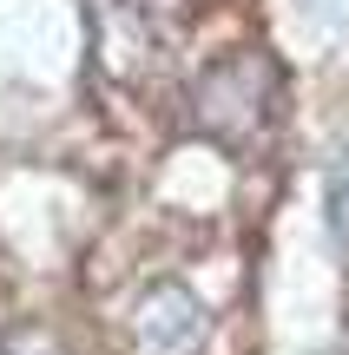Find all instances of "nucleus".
Returning a JSON list of instances; mask_svg holds the SVG:
<instances>
[{"label":"nucleus","instance_id":"obj_1","mask_svg":"<svg viewBox=\"0 0 349 355\" xmlns=\"http://www.w3.org/2000/svg\"><path fill=\"white\" fill-rule=\"evenodd\" d=\"M211 336V316L198 303V290H185L178 277L152 283L132 303V349L139 355H198Z\"/></svg>","mask_w":349,"mask_h":355},{"label":"nucleus","instance_id":"obj_2","mask_svg":"<svg viewBox=\"0 0 349 355\" xmlns=\"http://www.w3.org/2000/svg\"><path fill=\"white\" fill-rule=\"evenodd\" d=\"M330 211H337V230L349 237V158L337 165V178H330Z\"/></svg>","mask_w":349,"mask_h":355}]
</instances>
